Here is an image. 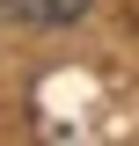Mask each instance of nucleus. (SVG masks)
Listing matches in <instances>:
<instances>
[]
</instances>
